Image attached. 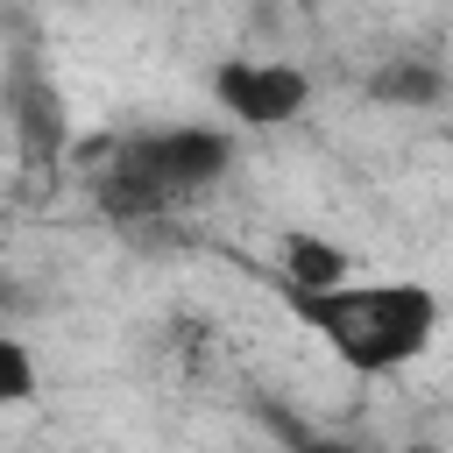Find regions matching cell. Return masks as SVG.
Here are the masks:
<instances>
[{
    "label": "cell",
    "instance_id": "obj_1",
    "mask_svg": "<svg viewBox=\"0 0 453 453\" xmlns=\"http://www.w3.org/2000/svg\"><path fill=\"white\" fill-rule=\"evenodd\" d=\"M283 311L354 382H389V375L418 368L439 347V326H446V297L425 276H347V283L283 297Z\"/></svg>",
    "mask_w": 453,
    "mask_h": 453
},
{
    "label": "cell",
    "instance_id": "obj_2",
    "mask_svg": "<svg viewBox=\"0 0 453 453\" xmlns=\"http://www.w3.org/2000/svg\"><path fill=\"white\" fill-rule=\"evenodd\" d=\"M241 163V134H226L219 120H170V127H134L106 149L99 170V198L113 212H163L177 198H198L212 184H226Z\"/></svg>",
    "mask_w": 453,
    "mask_h": 453
},
{
    "label": "cell",
    "instance_id": "obj_3",
    "mask_svg": "<svg viewBox=\"0 0 453 453\" xmlns=\"http://www.w3.org/2000/svg\"><path fill=\"white\" fill-rule=\"evenodd\" d=\"M311 71L290 57H219L205 71V99L226 134H269L311 113Z\"/></svg>",
    "mask_w": 453,
    "mask_h": 453
},
{
    "label": "cell",
    "instance_id": "obj_4",
    "mask_svg": "<svg viewBox=\"0 0 453 453\" xmlns=\"http://www.w3.org/2000/svg\"><path fill=\"white\" fill-rule=\"evenodd\" d=\"M347 276H354L347 248L319 241L311 226H290V234L276 241V297H297V290H326V283H347Z\"/></svg>",
    "mask_w": 453,
    "mask_h": 453
},
{
    "label": "cell",
    "instance_id": "obj_5",
    "mask_svg": "<svg viewBox=\"0 0 453 453\" xmlns=\"http://www.w3.org/2000/svg\"><path fill=\"white\" fill-rule=\"evenodd\" d=\"M35 396H42V361H35V347L0 326V418H7V411H28Z\"/></svg>",
    "mask_w": 453,
    "mask_h": 453
},
{
    "label": "cell",
    "instance_id": "obj_6",
    "mask_svg": "<svg viewBox=\"0 0 453 453\" xmlns=\"http://www.w3.org/2000/svg\"><path fill=\"white\" fill-rule=\"evenodd\" d=\"M375 99H403V106H425V99H439V71L396 64V71H382V78H375Z\"/></svg>",
    "mask_w": 453,
    "mask_h": 453
},
{
    "label": "cell",
    "instance_id": "obj_7",
    "mask_svg": "<svg viewBox=\"0 0 453 453\" xmlns=\"http://www.w3.org/2000/svg\"><path fill=\"white\" fill-rule=\"evenodd\" d=\"M297 453H382V446H354V439H304Z\"/></svg>",
    "mask_w": 453,
    "mask_h": 453
},
{
    "label": "cell",
    "instance_id": "obj_8",
    "mask_svg": "<svg viewBox=\"0 0 453 453\" xmlns=\"http://www.w3.org/2000/svg\"><path fill=\"white\" fill-rule=\"evenodd\" d=\"M255 453H276V446H255Z\"/></svg>",
    "mask_w": 453,
    "mask_h": 453
}]
</instances>
